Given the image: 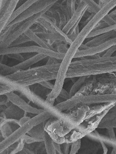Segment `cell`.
I'll use <instances>...</instances> for the list:
<instances>
[{
  "label": "cell",
  "mask_w": 116,
  "mask_h": 154,
  "mask_svg": "<svg viewBox=\"0 0 116 154\" xmlns=\"http://www.w3.org/2000/svg\"><path fill=\"white\" fill-rule=\"evenodd\" d=\"M60 63L46 64L29 68L7 76L0 75V83L8 84L15 87H30L45 81L56 80Z\"/></svg>",
  "instance_id": "1"
},
{
  "label": "cell",
  "mask_w": 116,
  "mask_h": 154,
  "mask_svg": "<svg viewBox=\"0 0 116 154\" xmlns=\"http://www.w3.org/2000/svg\"><path fill=\"white\" fill-rule=\"evenodd\" d=\"M45 130L54 142L60 144L72 143L86 137L68 121L53 116L46 121Z\"/></svg>",
  "instance_id": "2"
},
{
  "label": "cell",
  "mask_w": 116,
  "mask_h": 154,
  "mask_svg": "<svg viewBox=\"0 0 116 154\" xmlns=\"http://www.w3.org/2000/svg\"><path fill=\"white\" fill-rule=\"evenodd\" d=\"M48 10L19 23L6 26L5 28L0 31V49H6L10 47L14 41L30 29L31 27Z\"/></svg>",
  "instance_id": "3"
},
{
  "label": "cell",
  "mask_w": 116,
  "mask_h": 154,
  "mask_svg": "<svg viewBox=\"0 0 116 154\" xmlns=\"http://www.w3.org/2000/svg\"><path fill=\"white\" fill-rule=\"evenodd\" d=\"M81 70L85 76L115 73L116 72V55L101 56L83 60Z\"/></svg>",
  "instance_id": "4"
},
{
  "label": "cell",
  "mask_w": 116,
  "mask_h": 154,
  "mask_svg": "<svg viewBox=\"0 0 116 154\" xmlns=\"http://www.w3.org/2000/svg\"><path fill=\"white\" fill-rule=\"evenodd\" d=\"M53 116L48 111H44L40 114L31 118L28 122L20 126L10 137L2 140L0 143V153L11 145L20 140L22 137L28 134L33 127L43 122L48 121Z\"/></svg>",
  "instance_id": "5"
},
{
  "label": "cell",
  "mask_w": 116,
  "mask_h": 154,
  "mask_svg": "<svg viewBox=\"0 0 116 154\" xmlns=\"http://www.w3.org/2000/svg\"><path fill=\"white\" fill-rule=\"evenodd\" d=\"M18 92L21 93L23 96L28 99V100L39 108L50 113L53 117L65 120L64 112L59 110L55 106L48 103L46 99L45 100L42 96L33 92L29 87H19V90Z\"/></svg>",
  "instance_id": "6"
},
{
  "label": "cell",
  "mask_w": 116,
  "mask_h": 154,
  "mask_svg": "<svg viewBox=\"0 0 116 154\" xmlns=\"http://www.w3.org/2000/svg\"><path fill=\"white\" fill-rule=\"evenodd\" d=\"M116 94V76L114 73L95 75L93 90L91 94Z\"/></svg>",
  "instance_id": "7"
},
{
  "label": "cell",
  "mask_w": 116,
  "mask_h": 154,
  "mask_svg": "<svg viewBox=\"0 0 116 154\" xmlns=\"http://www.w3.org/2000/svg\"><path fill=\"white\" fill-rule=\"evenodd\" d=\"M36 53L44 54L48 57H55L58 60H62L65 54L59 53L55 51L45 49L38 45L31 46L10 47L6 49H0V55H7L12 53Z\"/></svg>",
  "instance_id": "8"
},
{
  "label": "cell",
  "mask_w": 116,
  "mask_h": 154,
  "mask_svg": "<svg viewBox=\"0 0 116 154\" xmlns=\"http://www.w3.org/2000/svg\"><path fill=\"white\" fill-rule=\"evenodd\" d=\"M60 1L61 0H38L21 14L8 25L19 23L39 13L48 10L54 4Z\"/></svg>",
  "instance_id": "9"
},
{
  "label": "cell",
  "mask_w": 116,
  "mask_h": 154,
  "mask_svg": "<svg viewBox=\"0 0 116 154\" xmlns=\"http://www.w3.org/2000/svg\"><path fill=\"white\" fill-rule=\"evenodd\" d=\"M48 57L46 55L38 53L27 60L21 62L17 65L12 66H7L1 63L0 64V74L2 76H7L18 71L27 70L36 63Z\"/></svg>",
  "instance_id": "10"
},
{
  "label": "cell",
  "mask_w": 116,
  "mask_h": 154,
  "mask_svg": "<svg viewBox=\"0 0 116 154\" xmlns=\"http://www.w3.org/2000/svg\"><path fill=\"white\" fill-rule=\"evenodd\" d=\"M46 13L54 19L57 25L62 30L70 18L65 6L59 2L49 8Z\"/></svg>",
  "instance_id": "11"
},
{
  "label": "cell",
  "mask_w": 116,
  "mask_h": 154,
  "mask_svg": "<svg viewBox=\"0 0 116 154\" xmlns=\"http://www.w3.org/2000/svg\"><path fill=\"white\" fill-rule=\"evenodd\" d=\"M90 110V106L79 105L70 109L65 111V120L75 127H77L85 120L87 112Z\"/></svg>",
  "instance_id": "12"
},
{
  "label": "cell",
  "mask_w": 116,
  "mask_h": 154,
  "mask_svg": "<svg viewBox=\"0 0 116 154\" xmlns=\"http://www.w3.org/2000/svg\"><path fill=\"white\" fill-rule=\"evenodd\" d=\"M88 6L85 2L80 1L73 16L62 29L64 32L68 35L70 31L74 30L79 26L83 17L88 11Z\"/></svg>",
  "instance_id": "13"
},
{
  "label": "cell",
  "mask_w": 116,
  "mask_h": 154,
  "mask_svg": "<svg viewBox=\"0 0 116 154\" xmlns=\"http://www.w3.org/2000/svg\"><path fill=\"white\" fill-rule=\"evenodd\" d=\"M46 13L42 15V17L37 20L36 23L40 24L41 26H42L48 32L60 35L73 42L68 38V35L64 32L63 30L59 28V27L57 25L54 19L52 17L47 15Z\"/></svg>",
  "instance_id": "14"
},
{
  "label": "cell",
  "mask_w": 116,
  "mask_h": 154,
  "mask_svg": "<svg viewBox=\"0 0 116 154\" xmlns=\"http://www.w3.org/2000/svg\"><path fill=\"white\" fill-rule=\"evenodd\" d=\"M110 109L106 110L99 115L84 120L83 122L76 127V128L86 136L98 128L101 122Z\"/></svg>",
  "instance_id": "15"
},
{
  "label": "cell",
  "mask_w": 116,
  "mask_h": 154,
  "mask_svg": "<svg viewBox=\"0 0 116 154\" xmlns=\"http://www.w3.org/2000/svg\"><path fill=\"white\" fill-rule=\"evenodd\" d=\"M115 45H116V37L97 46L90 47L89 49L85 50L78 51L75 55L74 58H80L87 56L95 55L98 54H100L101 56H102L103 55L108 49Z\"/></svg>",
  "instance_id": "16"
},
{
  "label": "cell",
  "mask_w": 116,
  "mask_h": 154,
  "mask_svg": "<svg viewBox=\"0 0 116 154\" xmlns=\"http://www.w3.org/2000/svg\"><path fill=\"white\" fill-rule=\"evenodd\" d=\"M6 95L11 102L26 112L33 115H38L45 111L41 108H37L30 105L22 97L15 94V92H11Z\"/></svg>",
  "instance_id": "17"
},
{
  "label": "cell",
  "mask_w": 116,
  "mask_h": 154,
  "mask_svg": "<svg viewBox=\"0 0 116 154\" xmlns=\"http://www.w3.org/2000/svg\"><path fill=\"white\" fill-rule=\"evenodd\" d=\"M20 127L19 120L6 118L0 120V130L4 139L10 137Z\"/></svg>",
  "instance_id": "18"
},
{
  "label": "cell",
  "mask_w": 116,
  "mask_h": 154,
  "mask_svg": "<svg viewBox=\"0 0 116 154\" xmlns=\"http://www.w3.org/2000/svg\"><path fill=\"white\" fill-rule=\"evenodd\" d=\"M4 109H2L3 111L7 118L15 119L19 120L24 116H27L28 112H26L15 104L10 102L7 105L3 106Z\"/></svg>",
  "instance_id": "19"
},
{
  "label": "cell",
  "mask_w": 116,
  "mask_h": 154,
  "mask_svg": "<svg viewBox=\"0 0 116 154\" xmlns=\"http://www.w3.org/2000/svg\"><path fill=\"white\" fill-rule=\"evenodd\" d=\"M115 37H116V30H111L97 35L92 38L91 40L85 43V45L89 47H94L103 44Z\"/></svg>",
  "instance_id": "20"
},
{
  "label": "cell",
  "mask_w": 116,
  "mask_h": 154,
  "mask_svg": "<svg viewBox=\"0 0 116 154\" xmlns=\"http://www.w3.org/2000/svg\"><path fill=\"white\" fill-rule=\"evenodd\" d=\"M116 104V103H115V102H111V103L96 104L95 106H90V110L87 112L85 120L89 119V118L97 116V115H99L106 111V110L111 109Z\"/></svg>",
  "instance_id": "21"
},
{
  "label": "cell",
  "mask_w": 116,
  "mask_h": 154,
  "mask_svg": "<svg viewBox=\"0 0 116 154\" xmlns=\"http://www.w3.org/2000/svg\"><path fill=\"white\" fill-rule=\"evenodd\" d=\"M46 122H44L36 125L28 133V135L35 139L38 142L44 141L45 135L46 131L45 130Z\"/></svg>",
  "instance_id": "22"
},
{
  "label": "cell",
  "mask_w": 116,
  "mask_h": 154,
  "mask_svg": "<svg viewBox=\"0 0 116 154\" xmlns=\"http://www.w3.org/2000/svg\"><path fill=\"white\" fill-rule=\"evenodd\" d=\"M25 34L30 38V39L32 41V42H34L35 44L40 47L56 51L54 47L51 45L50 44H49L45 40L34 33L31 29H29V30H28Z\"/></svg>",
  "instance_id": "23"
},
{
  "label": "cell",
  "mask_w": 116,
  "mask_h": 154,
  "mask_svg": "<svg viewBox=\"0 0 116 154\" xmlns=\"http://www.w3.org/2000/svg\"><path fill=\"white\" fill-rule=\"evenodd\" d=\"M95 75L88 76L85 83L75 95H87L91 94L93 88Z\"/></svg>",
  "instance_id": "24"
},
{
  "label": "cell",
  "mask_w": 116,
  "mask_h": 154,
  "mask_svg": "<svg viewBox=\"0 0 116 154\" xmlns=\"http://www.w3.org/2000/svg\"><path fill=\"white\" fill-rule=\"evenodd\" d=\"M88 76H82L79 77L71 88L69 92L70 98L75 95L76 93L81 88L82 85L85 83Z\"/></svg>",
  "instance_id": "25"
},
{
  "label": "cell",
  "mask_w": 116,
  "mask_h": 154,
  "mask_svg": "<svg viewBox=\"0 0 116 154\" xmlns=\"http://www.w3.org/2000/svg\"><path fill=\"white\" fill-rule=\"evenodd\" d=\"M45 145L46 147V151L48 154H55L56 153L54 147V142L50 135L48 134V133L46 132L44 138Z\"/></svg>",
  "instance_id": "26"
},
{
  "label": "cell",
  "mask_w": 116,
  "mask_h": 154,
  "mask_svg": "<svg viewBox=\"0 0 116 154\" xmlns=\"http://www.w3.org/2000/svg\"><path fill=\"white\" fill-rule=\"evenodd\" d=\"M29 88L33 92L39 95L42 97V96L48 97L49 94H50L52 91L51 90L43 87L42 85L39 84H37L31 85Z\"/></svg>",
  "instance_id": "27"
},
{
  "label": "cell",
  "mask_w": 116,
  "mask_h": 154,
  "mask_svg": "<svg viewBox=\"0 0 116 154\" xmlns=\"http://www.w3.org/2000/svg\"><path fill=\"white\" fill-rule=\"evenodd\" d=\"M19 88L8 84L0 83V95H5L11 92H18Z\"/></svg>",
  "instance_id": "28"
},
{
  "label": "cell",
  "mask_w": 116,
  "mask_h": 154,
  "mask_svg": "<svg viewBox=\"0 0 116 154\" xmlns=\"http://www.w3.org/2000/svg\"><path fill=\"white\" fill-rule=\"evenodd\" d=\"M30 42H32V41L30 39V38L26 34H23L19 38H18L16 40L14 41L10 47L20 46V45Z\"/></svg>",
  "instance_id": "29"
},
{
  "label": "cell",
  "mask_w": 116,
  "mask_h": 154,
  "mask_svg": "<svg viewBox=\"0 0 116 154\" xmlns=\"http://www.w3.org/2000/svg\"><path fill=\"white\" fill-rule=\"evenodd\" d=\"M116 128V116L115 117L110 121L102 120L99 125V128Z\"/></svg>",
  "instance_id": "30"
},
{
  "label": "cell",
  "mask_w": 116,
  "mask_h": 154,
  "mask_svg": "<svg viewBox=\"0 0 116 154\" xmlns=\"http://www.w3.org/2000/svg\"><path fill=\"white\" fill-rule=\"evenodd\" d=\"M25 144L26 143L24 142V140L22 138L20 140L16 142V148L11 154H15L20 153L24 149Z\"/></svg>",
  "instance_id": "31"
},
{
  "label": "cell",
  "mask_w": 116,
  "mask_h": 154,
  "mask_svg": "<svg viewBox=\"0 0 116 154\" xmlns=\"http://www.w3.org/2000/svg\"><path fill=\"white\" fill-rule=\"evenodd\" d=\"M81 139L78 140L77 141L72 143L69 154H75L77 153L81 147Z\"/></svg>",
  "instance_id": "32"
},
{
  "label": "cell",
  "mask_w": 116,
  "mask_h": 154,
  "mask_svg": "<svg viewBox=\"0 0 116 154\" xmlns=\"http://www.w3.org/2000/svg\"><path fill=\"white\" fill-rule=\"evenodd\" d=\"M69 45L65 43H62L57 45L56 47V51L60 53L65 54L68 50Z\"/></svg>",
  "instance_id": "33"
},
{
  "label": "cell",
  "mask_w": 116,
  "mask_h": 154,
  "mask_svg": "<svg viewBox=\"0 0 116 154\" xmlns=\"http://www.w3.org/2000/svg\"><path fill=\"white\" fill-rule=\"evenodd\" d=\"M6 56L8 58L16 60L18 61H20V62L26 60L21 53H12V54L7 55Z\"/></svg>",
  "instance_id": "34"
},
{
  "label": "cell",
  "mask_w": 116,
  "mask_h": 154,
  "mask_svg": "<svg viewBox=\"0 0 116 154\" xmlns=\"http://www.w3.org/2000/svg\"><path fill=\"white\" fill-rule=\"evenodd\" d=\"M116 52V45L108 49L102 55V57H111L114 55Z\"/></svg>",
  "instance_id": "35"
},
{
  "label": "cell",
  "mask_w": 116,
  "mask_h": 154,
  "mask_svg": "<svg viewBox=\"0 0 116 154\" xmlns=\"http://www.w3.org/2000/svg\"><path fill=\"white\" fill-rule=\"evenodd\" d=\"M71 144L69 143H64L61 144V149L63 154H68L70 153L69 149L71 147Z\"/></svg>",
  "instance_id": "36"
},
{
  "label": "cell",
  "mask_w": 116,
  "mask_h": 154,
  "mask_svg": "<svg viewBox=\"0 0 116 154\" xmlns=\"http://www.w3.org/2000/svg\"><path fill=\"white\" fill-rule=\"evenodd\" d=\"M22 138L24 140V142H25V143L26 144L33 143L38 142L35 139L31 137L30 135H28V134H26V135H24V137Z\"/></svg>",
  "instance_id": "37"
},
{
  "label": "cell",
  "mask_w": 116,
  "mask_h": 154,
  "mask_svg": "<svg viewBox=\"0 0 116 154\" xmlns=\"http://www.w3.org/2000/svg\"><path fill=\"white\" fill-rule=\"evenodd\" d=\"M10 102L6 95H1L0 97L1 106H6Z\"/></svg>",
  "instance_id": "38"
},
{
  "label": "cell",
  "mask_w": 116,
  "mask_h": 154,
  "mask_svg": "<svg viewBox=\"0 0 116 154\" xmlns=\"http://www.w3.org/2000/svg\"><path fill=\"white\" fill-rule=\"evenodd\" d=\"M59 96L64 99L65 101L70 99L69 93H68L64 88L62 89V90L61 91V92L59 95Z\"/></svg>",
  "instance_id": "39"
},
{
  "label": "cell",
  "mask_w": 116,
  "mask_h": 154,
  "mask_svg": "<svg viewBox=\"0 0 116 154\" xmlns=\"http://www.w3.org/2000/svg\"><path fill=\"white\" fill-rule=\"evenodd\" d=\"M50 81H45L39 83L41 85H42L43 87L45 88H47L49 89L53 90V89L54 88V84H53L52 83L49 82Z\"/></svg>",
  "instance_id": "40"
},
{
  "label": "cell",
  "mask_w": 116,
  "mask_h": 154,
  "mask_svg": "<svg viewBox=\"0 0 116 154\" xmlns=\"http://www.w3.org/2000/svg\"><path fill=\"white\" fill-rule=\"evenodd\" d=\"M62 60H58L55 57H48V62L46 64H57V63H60L62 62Z\"/></svg>",
  "instance_id": "41"
},
{
  "label": "cell",
  "mask_w": 116,
  "mask_h": 154,
  "mask_svg": "<svg viewBox=\"0 0 116 154\" xmlns=\"http://www.w3.org/2000/svg\"><path fill=\"white\" fill-rule=\"evenodd\" d=\"M107 129L108 130L109 137L112 139H116V135H115V132H114V128H107Z\"/></svg>",
  "instance_id": "42"
},
{
  "label": "cell",
  "mask_w": 116,
  "mask_h": 154,
  "mask_svg": "<svg viewBox=\"0 0 116 154\" xmlns=\"http://www.w3.org/2000/svg\"><path fill=\"white\" fill-rule=\"evenodd\" d=\"M31 118L30 117L27 116H24L22 117L21 118V119H19V124L20 126L23 125L24 123H25L26 122H28L29 119Z\"/></svg>",
  "instance_id": "43"
},
{
  "label": "cell",
  "mask_w": 116,
  "mask_h": 154,
  "mask_svg": "<svg viewBox=\"0 0 116 154\" xmlns=\"http://www.w3.org/2000/svg\"><path fill=\"white\" fill-rule=\"evenodd\" d=\"M54 147H55V150H56L57 154H63L60 144L54 142Z\"/></svg>",
  "instance_id": "44"
},
{
  "label": "cell",
  "mask_w": 116,
  "mask_h": 154,
  "mask_svg": "<svg viewBox=\"0 0 116 154\" xmlns=\"http://www.w3.org/2000/svg\"><path fill=\"white\" fill-rule=\"evenodd\" d=\"M100 143L101 145L103 151H104V154H107L108 152V149L106 146V144L102 141H101Z\"/></svg>",
  "instance_id": "45"
},
{
  "label": "cell",
  "mask_w": 116,
  "mask_h": 154,
  "mask_svg": "<svg viewBox=\"0 0 116 154\" xmlns=\"http://www.w3.org/2000/svg\"><path fill=\"white\" fill-rule=\"evenodd\" d=\"M109 15L116 21V9L113 11H111Z\"/></svg>",
  "instance_id": "46"
},
{
  "label": "cell",
  "mask_w": 116,
  "mask_h": 154,
  "mask_svg": "<svg viewBox=\"0 0 116 154\" xmlns=\"http://www.w3.org/2000/svg\"><path fill=\"white\" fill-rule=\"evenodd\" d=\"M114 73V75H115V76H116V72H115V73Z\"/></svg>",
  "instance_id": "47"
},
{
  "label": "cell",
  "mask_w": 116,
  "mask_h": 154,
  "mask_svg": "<svg viewBox=\"0 0 116 154\" xmlns=\"http://www.w3.org/2000/svg\"><path fill=\"white\" fill-rule=\"evenodd\" d=\"M116 55V52H115V53H114V55Z\"/></svg>",
  "instance_id": "48"
},
{
  "label": "cell",
  "mask_w": 116,
  "mask_h": 154,
  "mask_svg": "<svg viewBox=\"0 0 116 154\" xmlns=\"http://www.w3.org/2000/svg\"></svg>",
  "instance_id": "49"
}]
</instances>
